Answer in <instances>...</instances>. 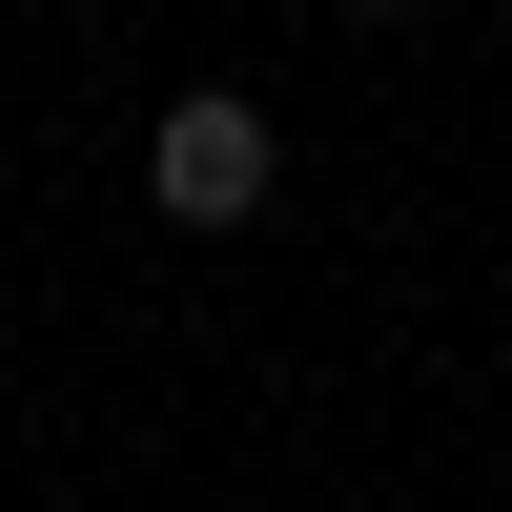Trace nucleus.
Instances as JSON below:
<instances>
[{
  "mask_svg": "<svg viewBox=\"0 0 512 512\" xmlns=\"http://www.w3.org/2000/svg\"><path fill=\"white\" fill-rule=\"evenodd\" d=\"M267 185H287V144H267L246 82H185V103L144 123V205L164 226H267Z\"/></svg>",
  "mask_w": 512,
  "mask_h": 512,
  "instance_id": "f257e3e1",
  "label": "nucleus"
},
{
  "mask_svg": "<svg viewBox=\"0 0 512 512\" xmlns=\"http://www.w3.org/2000/svg\"><path fill=\"white\" fill-rule=\"evenodd\" d=\"M369 21H410V0H369Z\"/></svg>",
  "mask_w": 512,
  "mask_h": 512,
  "instance_id": "f03ea898",
  "label": "nucleus"
}]
</instances>
